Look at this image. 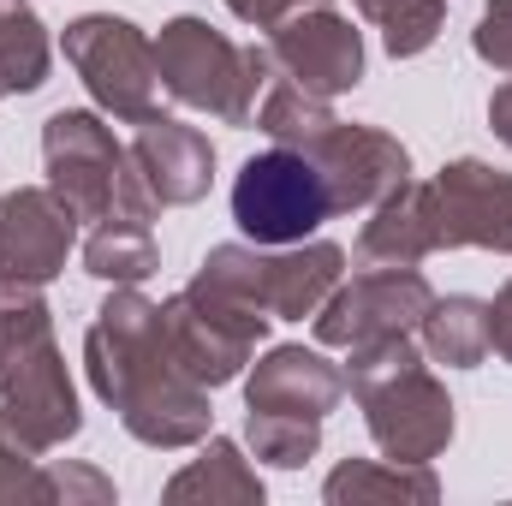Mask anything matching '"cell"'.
Returning <instances> with one entry per match:
<instances>
[{"label": "cell", "mask_w": 512, "mask_h": 506, "mask_svg": "<svg viewBox=\"0 0 512 506\" xmlns=\"http://www.w3.org/2000/svg\"><path fill=\"white\" fill-rule=\"evenodd\" d=\"M84 376L96 399L126 423L131 441L155 453L203 447V435L215 429L209 387H197L179 370L161 328V304L143 298L137 286H114L96 322L84 328Z\"/></svg>", "instance_id": "1"}, {"label": "cell", "mask_w": 512, "mask_h": 506, "mask_svg": "<svg viewBox=\"0 0 512 506\" xmlns=\"http://www.w3.org/2000/svg\"><path fill=\"white\" fill-rule=\"evenodd\" d=\"M346 393L364 405V423H370V441L382 447V459L435 465L453 447V429H459L453 393L441 376H429L411 334L352 346L346 352Z\"/></svg>", "instance_id": "2"}, {"label": "cell", "mask_w": 512, "mask_h": 506, "mask_svg": "<svg viewBox=\"0 0 512 506\" xmlns=\"http://www.w3.org/2000/svg\"><path fill=\"white\" fill-rule=\"evenodd\" d=\"M0 417L36 453H54L84 429V405L66 376L42 286L0 280Z\"/></svg>", "instance_id": "3"}, {"label": "cell", "mask_w": 512, "mask_h": 506, "mask_svg": "<svg viewBox=\"0 0 512 506\" xmlns=\"http://www.w3.org/2000/svg\"><path fill=\"white\" fill-rule=\"evenodd\" d=\"M42 167H48V191L84 227H108V221L149 227L161 215L155 191L131 161V143H120L114 126L90 108H60L42 120Z\"/></svg>", "instance_id": "4"}, {"label": "cell", "mask_w": 512, "mask_h": 506, "mask_svg": "<svg viewBox=\"0 0 512 506\" xmlns=\"http://www.w3.org/2000/svg\"><path fill=\"white\" fill-rule=\"evenodd\" d=\"M155 66H161V96L191 114H209L215 126H251L262 90L274 84L268 42H233L197 12L161 24Z\"/></svg>", "instance_id": "5"}, {"label": "cell", "mask_w": 512, "mask_h": 506, "mask_svg": "<svg viewBox=\"0 0 512 506\" xmlns=\"http://www.w3.org/2000/svg\"><path fill=\"white\" fill-rule=\"evenodd\" d=\"M66 66L78 72V84L90 90V102L137 126L149 114H161V66H155V36H143L120 12H78L60 36Z\"/></svg>", "instance_id": "6"}, {"label": "cell", "mask_w": 512, "mask_h": 506, "mask_svg": "<svg viewBox=\"0 0 512 506\" xmlns=\"http://www.w3.org/2000/svg\"><path fill=\"white\" fill-rule=\"evenodd\" d=\"M328 215H334L328 179L316 173V161L304 149L274 143V149L251 155L233 179V221L251 245H298Z\"/></svg>", "instance_id": "7"}, {"label": "cell", "mask_w": 512, "mask_h": 506, "mask_svg": "<svg viewBox=\"0 0 512 506\" xmlns=\"http://www.w3.org/2000/svg\"><path fill=\"white\" fill-rule=\"evenodd\" d=\"M161 328H167V346H173L179 370L197 381V387L215 393V387H227V381H239L251 370L256 346L268 334V316L185 286V292L161 298Z\"/></svg>", "instance_id": "8"}, {"label": "cell", "mask_w": 512, "mask_h": 506, "mask_svg": "<svg viewBox=\"0 0 512 506\" xmlns=\"http://www.w3.org/2000/svg\"><path fill=\"white\" fill-rule=\"evenodd\" d=\"M429 304H435V286L423 268H364L328 292V304L310 316V334L328 352H352L364 340L417 334Z\"/></svg>", "instance_id": "9"}, {"label": "cell", "mask_w": 512, "mask_h": 506, "mask_svg": "<svg viewBox=\"0 0 512 506\" xmlns=\"http://www.w3.org/2000/svg\"><path fill=\"white\" fill-rule=\"evenodd\" d=\"M274 72L304 84L310 96H346L364 84V30H352V18L334 0H298L286 18H274L262 30Z\"/></svg>", "instance_id": "10"}, {"label": "cell", "mask_w": 512, "mask_h": 506, "mask_svg": "<svg viewBox=\"0 0 512 506\" xmlns=\"http://www.w3.org/2000/svg\"><path fill=\"white\" fill-rule=\"evenodd\" d=\"M304 155L316 161V173L328 179V197H334V215H352V209H376L387 191H399L411 179V149L382 126H352V120H334L322 137L304 143Z\"/></svg>", "instance_id": "11"}, {"label": "cell", "mask_w": 512, "mask_h": 506, "mask_svg": "<svg viewBox=\"0 0 512 506\" xmlns=\"http://www.w3.org/2000/svg\"><path fill=\"white\" fill-rule=\"evenodd\" d=\"M435 203H441V251L512 256V173L459 155L435 173Z\"/></svg>", "instance_id": "12"}, {"label": "cell", "mask_w": 512, "mask_h": 506, "mask_svg": "<svg viewBox=\"0 0 512 506\" xmlns=\"http://www.w3.org/2000/svg\"><path fill=\"white\" fill-rule=\"evenodd\" d=\"M78 245V215L48 185H18L0 197V280L48 286Z\"/></svg>", "instance_id": "13"}, {"label": "cell", "mask_w": 512, "mask_h": 506, "mask_svg": "<svg viewBox=\"0 0 512 506\" xmlns=\"http://www.w3.org/2000/svg\"><path fill=\"white\" fill-rule=\"evenodd\" d=\"M131 161L143 173V185L155 191L161 209H191L209 197L215 185V143L185 120H167V114H149L131 131Z\"/></svg>", "instance_id": "14"}, {"label": "cell", "mask_w": 512, "mask_h": 506, "mask_svg": "<svg viewBox=\"0 0 512 506\" xmlns=\"http://www.w3.org/2000/svg\"><path fill=\"white\" fill-rule=\"evenodd\" d=\"M346 370L322 358V346H268L245 370V411H292V417H322L340 411Z\"/></svg>", "instance_id": "15"}, {"label": "cell", "mask_w": 512, "mask_h": 506, "mask_svg": "<svg viewBox=\"0 0 512 506\" xmlns=\"http://www.w3.org/2000/svg\"><path fill=\"white\" fill-rule=\"evenodd\" d=\"M441 251V203H435V179H405L399 191H387L370 209L364 233H358V262L364 268H417Z\"/></svg>", "instance_id": "16"}, {"label": "cell", "mask_w": 512, "mask_h": 506, "mask_svg": "<svg viewBox=\"0 0 512 506\" xmlns=\"http://www.w3.org/2000/svg\"><path fill=\"white\" fill-rule=\"evenodd\" d=\"M346 280V251L334 239H298V245H268L262 262V304L274 322H304L328 304V292Z\"/></svg>", "instance_id": "17"}, {"label": "cell", "mask_w": 512, "mask_h": 506, "mask_svg": "<svg viewBox=\"0 0 512 506\" xmlns=\"http://www.w3.org/2000/svg\"><path fill=\"white\" fill-rule=\"evenodd\" d=\"M167 501L179 506V501H203V506H221V501H233V506H262V477H256V465L245 459V447L239 441H227V435H203V453L161 489Z\"/></svg>", "instance_id": "18"}, {"label": "cell", "mask_w": 512, "mask_h": 506, "mask_svg": "<svg viewBox=\"0 0 512 506\" xmlns=\"http://www.w3.org/2000/svg\"><path fill=\"white\" fill-rule=\"evenodd\" d=\"M417 334H423V352H429L435 364H447V370H477V364H489V352H495L489 298H471V292L441 298V292H435V304H429V316L417 322Z\"/></svg>", "instance_id": "19"}, {"label": "cell", "mask_w": 512, "mask_h": 506, "mask_svg": "<svg viewBox=\"0 0 512 506\" xmlns=\"http://www.w3.org/2000/svg\"><path fill=\"white\" fill-rule=\"evenodd\" d=\"M328 506H364V501H441V477L429 465H399V459H346L322 483Z\"/></svg>", "instance_id": "20"}, {"label": "cell", "mask_w": 512, "mask_h": 506, "mask_svg": "<svg viewBox=\"0 0 512 506\" xmlns=\"http://www.w3.org/2000/svg\"><path fill=\"white\" fill-rule=\"evenodd\" d=\"M54 72L48 24L30 0H0V96H36Z\"/></svg>", "instance_id": "21"}, {"label": "cell", "mask_w": 512, "mask_h": 506, "mask_svg": "<svg viewBox=\"0 0 512 506\" xmlns=\"http://www.w3.org/2000/svg\"><path fill=\"white\" fill-rule=\"evenodd\" d=\"M334 120H340V114L328 108V96H310L304 84H292V78H280V72H274V84H268V90H262V102H256L251 126L262 131L268 143L304 149L310 137H322Z\"/></svg>", "instance_id": "22"}, {"label": "cell", "mask_w": 512, "mask_h": 506, "mask_svg": "<svg viewBox=\"0 0 512 506\" xmlns=\"http://www.w3.org/2000/svg\"><path fill=\"white\" fill-rule=\"evenodd\" d=\"M155 268H161V251H155L149 227H137V221L90 227V239H84V274H96L108 286H143Z\"/></svg>", "instance_id": "23"}, {"label": "cell", "mask_w": 512, "mask_h": 506, "mask_svg": "<svg viewBox=\"0 0 512 506\" xmlns=\"http://www.w3.org/2000/svg\"><path fill=\"white\" fill-rule=\"evenodd\" d=\"M376 30L393 60H417L435 48V36L447 30V0H352Z\"/></svg>", "instance_id": "24"}, {"label": "cell", "mask_w": 512, "mask_h": 506, "mask_svg": "<svg viewBox=\"0 0 512 506\" xmlns=\"http://www.w3.org/2000/svg\"><path fill=\"white\" fill-rule=\"evenodd\" d=\"M245 447L274 471H304L322 453V417L292 411H245Z\"/></svg>", "instance_id": "25"}, {"label": "cell", "mask_w": 512, "mask_h": 506, "mask_svg": "<svg viewBox=\"0 0 512 506\" xmlns=\"http://www.w3.org/2000/svg\"><path fill=\"white\" fill-rule=\"evenodd\" d=\"M0 501H54L48 489V459H36L30 441H18L0 417Z\"/></svg>", "instance_id": "26"}, {"label": "cell", "mask_w": 512, "mask_h": 506, "mask_svg": "<svg viewBox=\"0 0 512 506\" xmlns=\"http://www.w3.org/2000/svg\"><path fill=\"white\" fill-rule=\"evenodd\" d=\"M471 48H477V60H483V66L512 72V0H489V6L477 12Z\"/></svg>", "instance_id": "27"}, {"label": "cell", "mask_w": 512, "mask_h": 506, "mask_svg": "<svg viewBox=\"0 0 512 506\" xmlns=\"http://www.w3.org/2000/svg\"><path fill=\"white\" fill-rule=\"evenodd\" d=\"M48 489H54V501L66 506H108L114 501V477H102L96 465H54L48 459Z\"/></svg>", "instance_id": "28"}, {"label": "cell", "mask_w": 512, "mask_h": 506, "mask_svg": "<svg viewBox=\"0 0 512 506\" xmlns=\"http://www.w3.org/2000/svg\"><path fill=\"white\" fill-rule=\"evenodd\" d=\"M489 334H495V358L512 370V280L495 292V304H489Z\"/></svg>", "instance_id": "29"}, {"label": "cell", "mask_w": 512, "mask_h": 506, "mask_svg": "<svg viewBox=\"0 0 512 506\" xmlns=\"http://www.w3.org/2000/svg\"><path fill=\"white\" fill-rule=\"evenodd\" d=\"M292 6H298V0H227V12H233V18H245L251 30H268V24H274V18H286Z\"/></svg>", "instance_id": "30"}, {"label": "cell", "mask_w": 512, "mask_h": 506, "mask_svg": "<svg viewBox=\"0 0 512 506\" xmlns=\"http://www.w3.org/2000/svg\"><path fill=\"white\" fill-rule=\"evenodd\" d=\"M489 126H495V137L512 149V78L495 90V96H489Z\"/></svg>", "instance_id": "31"}]
</instances>
